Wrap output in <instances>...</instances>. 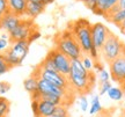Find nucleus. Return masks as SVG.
I'll list each match as a JSON object with an SVG mask.
<instances>
[{"mask_svg": "<svg viewBox=\"0 0 125 117\" xmlns=\"http://www.w3.org/2000/svg\"><path fill=\"white\" fill-rule=\"evenodd\" d=\"M9 108L10 102L6 97L0 96V117H6V115L9 113Z\"/></svg>", "mask_w": 125, "mask_h": 117, "instance_id": "nucleus-21", "label": "nucleus"}, {"mask_svg": "<svg viewBox=\"0 0 125 117\" xmlns=\"http://www.w3.org/2000/svg\"><path fill=\"white\" fill-rule=\"evenodd\" d=\"M10 89V84L6 81H0V95H5Z\"/></svg>", "mask_w": 125, "mask_h": 117, "instance_id": "nucleus-28", "label": "nucleus"}, {"mask_svg": "<svg viewBox=\"0 0 125 117\" xmlns=\"http://www.w3.org/2000/svg\"><path fill=\"white\" fill-rule=\"evenodd\" d=\"M23 87L30 94V96L37 94L38 93V79L30 74V77H28L23 81Z\"/></svg>", "mask_w": 125, "mask_h": 117, "instance_id": "nucleus-16", "label": "nucleus"}, {"mask_svg": "<svg viewBox=\"0 0 125 117\" xmlns=\"http://www.w3.org/2000/svg\"><path fill=\"white\" fill-rule=\"evenodd\" d=\"M119 30L122 32V34H124L125 35V20L122 22V24H121V27H119Z\"/></svg>", "mask_w": 125, "mask_h": 117, "instance_id": "nucleus-31", "label": "nucleus"}, {"mask_svg": "<svg viewBox=\"0 0 125 117\" xmlns=\"http://www.w3.org/2000/svg\"><path fill=\"white\" fill-rule=\"evenodd\" d=\"M57 104L43 99L31 100V108L35 117H48L53 115Z\"/></svg>", "mask_w": 125, "mask_h": 117, "instance_id": "nucleus-10", "label": "nucleus"}, {"mask_svg": "<svg viewBox=\"0 0 125 117\" xmlns=\"http://www.w3.org/2000/svg\"><path fill=\"white\" fill-rule=\"evenodd\" d=\"M28 0H8V13L19 18H24Z\"/></svg>", "mask_w": 125, "mask_h": 117, "instance_id": "nucleus-13", "label": "nucleus"}, {"mask_svg": "<svg viewBox=\"0 0 125 117\" xmlns=\"http://www.w3.org/2000/svg\"><path fill=\"white\" fill-rule=\"evenodd\" d=\"M45 11V5L42 2H34V1H28L27 8H26V14L24 18L27 19H32L35 20L38 15L43 13Z\"/></svg>", "mask_w": 125, "mask_h": 117, "instance_id": "nucleus-14", "label": "nucleus"}, {"mask_svg": "<svg viewBox=\"0 0 125 117\" xmlns=\"http://www.w3.org/2000/svg\"><path fill=\"white\" fill-rule=\"evenodd\" d=\"M48 117H62V116H58V115H54V114H53V115H51V116H48Z\"/></svg>", "mask_w": 125, "mask_h": 117, "instance_id": "nucleus-35", "label": "nucleus"}, {"mask_svg": "<svg viewBox=\"0 0 125 117\" xmlns=\"http://www.w3.org/2000/svg\"><path fill=\"white\" fill-rule=\"evenodd\" d=\"M68 81L76 95H86L90 93L96 82V75L93 71L86 70L81 58L72 59Z\"/></svg>", "mask_w": 125, "mask_h": 117, "instance_id": "nucleus-1", "label": "nucleus"}, {"mask_svg": "<svg viewBox=\"0 0 125 117\" xmlns=\"http://www.w3.org/2000/svg\"><path fill=\"white\" fill-rule=\"evenodd\" d=\"M31 75L36 77L37 79L41 78V79H44V80L49 81L50 84H53V85L58 86V87H62L64 89H73L71 87V84L68 81V77L67 75H64L59 72H51V71H46L44 68H42L37 64L34 70H32V73Z\"/></svg>", "mask_w": 125, "mask_h": 117, "instance_id": "nucleus-7", "label": "nucleus"}, {"mask_svg": "<svg viewBox=\"0 0 125 117\" xmlns=\"http://www.w3.org/2000/svg\"><path fill=\"white\" fill-rule=\"evenodd\" d=\"M29 46H30L29 41H18V42H12L9 44L7 50H5L2 54L10 67L22 65L23 60L26 59L29 52Z\"/></svg>", "mask_w": 125, "mask_h": 117, "instance_id": "nucleus-5", "label": "nucleus"}, {"mask_svg": "<svg viewBox=\"0 0 125 117\" xmlns=\"http://www.w3.org/2000/svg\"><path fill=\"white\" fill-rule=\"evenodd\" d=\"M50 57L52 58L54 65L57 67V71L59 73H62L64 75H68L70 74V71H71V63L72 59H70L66 54H64L62 52H60L58 49L56 48H52L48 52Z\"/></svg>", "mask_w": 125, "mask_h": 117, "instance_id": "nucleus-9", "label": "nucleus"}, {"mask_svg": "<svg viewBox=\"0 0 125 117\" xmlns=\"http://www.w3.org/2000/svg\"><path fill=\"white\" fill-rule=\"evenodd\" d=\"M38 65H40L42 68L46 70V71L58 72V71H57V67H56V65H54V63H53V60H52V58H51L48 53H46V56L44 57V59H42V60H41V63L38 64Z\"/></svg>", "mask_w": 125, "mask_h": 117, "instance_id": "nucleus-19", "label": "nucleus"}, {"mask_svg": "<svg viewBox=\"0 0 125 117\" xmlns=\"http://www.w3.org/2000/svg\"><path fill=\"white\" fill-rule=\"evenodd\" d=\"M124 46V42H122L116 34L110 32L105 43L103 44L102 49L100 50V56L102 57V59L105 63L110 64L114 59H116L123 52Z\"/></svg>", "mask_w": 125, "mask_h": 117, "instance_id": "nucleus-6", "label": "nucleus"}, {"mask_svg": "<svg viewBox=\"0 0 125 117\" xmlns=\"http://www.w3.org/2000/svg\"><path fill=\"white\" fill-rule=\"evenodd\" d=\"M97 78L100 80V84H103V82H107V81H110V72H108L105 68H102L97 74Z\"/></svg>", "mask_w": 125, "mask_h": 117, "instance_id": "nucleus-24", "label": "nucleus"}, {"mask_svg": "<svg viewBox=\"0 0 125 117\" xmlns=\"http://www.w3.org/2000/svg\"><path fill=\"white\" fill-rule=\"evenodd\" d=\"M9 44H10V42H9L8 40H4V38H0V50L4 52L5 50L7 49L9 46Z\"/></svg>", "mask_w": 125, "mask_h": 117, "instance_id": "nucleus-29", "label": "nucleus"}, {"mask_svg": "<svg viewBox=\"0 0 125 117\" xmlns=\"http://www.w3.org/2000/svg\"><path fill=\"white\" fill-rule=\"evenodd\" d=\"M81 62H82V65L85 66L86 70L88 71H93L94 68V59L90 57L89 54H83L81 57Z\"/></svg>", "mask_w": 125, "mask_h": 117, "instance_id": "nucleus-22", "label": "nucleus"}, {"mask_svg": "<svg viewBox=\"0 0 125 117\" xmlns=\"http://www.w3.org/2000/svg\"><path fill=\"white\" fill-rule=\"evenodd\" d=\"M96 1H97V0H87V1L83 2V4L86 5L87 8H89L90 11H92V9L94 8V6H95V2H96Z\"/></svg>", "mask_w": 125, "mask_h": 117, "instance_id": "nucleus-30", "label": "nucleus"}, {"mask_svg": "<svg viewBox=\"0 0 125 117\" xmlns=\"http://www.w3.org/2000/svg\"><path fill=\"white\" fill-rule=\"evenodd\" d=\"M53 43L54 48L58 49L64 54H66L70 59H79L83 56V52L76 38L67 28L62 32H58L57 34H54Z\"/></svg>", "mask_w": 125, "mask_h": 117, "instance_id": "nucleus-2", "label": "nucleus"}, {"mask_svg": "<svg viewBox=\"0 0 125 117\" xmlns=\"http://www.w3.org/2000/svg\"><path fill=\"white\" fill-rule=\"evenodd\" d=\"M118 5L121 8H125V0H118Z\"/></svg>", "mask_w": 125, "mask_h": 117, "instance_id": "nucleus-32", "label": "nucleus"}, {"mask_svg": "<svg viewBox=\"0 0 125 117\" xmlns=\"http://www.w3.org/2000/svg\"><path fill=\"white\" fill-rule=\"evenodd\" d=\"M124 89L122 87H111L110 89L108 90V96L109 99L112 101H121L124 97Z\"/></svg>", "mask_w": 125, "mask_h": 117, "instance_id": "nucleus-18", "label": "nucleus"}, {"mask_svg": "<svg viewBox=\"0 0 125 117\" xmlns=\"http://www.w3.org/2000/svg\"><path fill=\"white\" fill-rule=\"evenodd\" d=\"M125 20V8H121L119 11H117L116 13H114L107 19V21L111 22L112 24H115L116 27H121L122 22Z\"/></svg>", "mask_w": 125, "mask_h": 117, "instance_id": "nucleus-17", "label": "nucleus"}, {"mask_svg": "<svg viewBox=\"0 0 125 117\" xmlns=\"http://www.w3.org/2000/svg\"><path fill=\"white\" fill-rule=\"evenodd\" d=\"M102 111V106L100 102V96L95 95L92 100V103H90V108H89V114L90 115H96V114L101 113Z\"/></svg>", "mask_w": 125, "mask_h": 117, "instance_id": "nucleus-20", "label": "nucleus"}, {"mask_svg": "<svg viewBox=\"0 0 125 117\" xmlns=\"http://www.w3.org/2000/svg\"><path fill=\"white\" fill-rule=\"evenodd\" d=\"M54 0H43V4L46 6V5H50V4H52Z\"/></svg>", "mask_w": 125, "mask_h": 117, "instance_id": "nucleus-33", "label": "nucleus"}, {"mask_svg": "<svg viewBox=\"0 0 125 117\" xmlns=\"http://www.w3.org/2000/svg\"><path fill=\"white\" fill-rule=\"evenodd\" d=\"M109 72L115 82L119 84V86L123 84L125 80V46L123 52L109 64Z\"/></svg>", "mask_w": 125, "mask_h": 117, "instance_id": "nucleus-8", "label": "nucleus"}, {"mask_svg": "<svg viewBox=\"0 0 125 117\" xmlns=\"http://www.w3.org/2000/svg\"><path fill=\"white\" fill-rule=\"evenodd\" d=\"M1 53H2V51H1V50H0V54H1Z\"/></svg>", "mask_w": 125, "mask_h": 117, "instance_id": "nucleus-38", "label": "nucleus"}, {"mask_svg": "<svg viewBox=\"0 0 125 117\" xmlns=\"http://www.w3.org/2000/svg\"><path fill=\"white\" fill-rule=\"evenodd\" d=\"M122 117H125V111H124V114H123V116H122Z\"/></svg>", "mask_w": 125, "mask_h": 117, "instance_id": "nucleus-37", "label": "nucleus"}, {"mask_svg": "<svg viewBox=\"0 0 125 117\" xmlns=\"http://www.w3.org/2000/svg\"><path fill=\"white\" fill-rule=\"evenodd\" d=\"M111 82L110 81H107V82H103L100 85V95H104L108 93V90L111 88Z\"/></svg>", "mask_w": 125, "mask_h": 117, "instance_id": "nucleus-27", "label": "nucleus"}, {"mask_svg": "<svg viewBox=\"0 0 125 117\" xmlns=\"http://www.w3.org/2000/svg\"><path fill=\"white\" fill-rule=\"evenodd\" d=\"M8 13V0H0V18Z\"/></svg>", "mask_w": 125, "mask_h": 117, "instance_id": "nucleus-26", "label": "nucleus"}, {"mask_svg": "<svg viewBox=\"0 0 125 117\" xmlns=\"http://www.w3.org/2000/svg\"><path fill=\"white\" fill-rule=\"evenodd\" d=\"M22 18H19L16 15L12 13H7L1 18V22H2V29L6 30L7 32H10L15 27H18L20 21Z\"/></svg>", "mask_w": 125, "mask_h": 117, "instance_id": "nucleus-15", "label": "nucleus"}, {"mask_svg": "<svg viewBox=\"0 0 125 117\" xmlns=\"http://www.w3.org/2000/svg\"><path fill=\"white\" fill-rule=\"evenodd\" d=\"M79 102H80V109L82 111H87L89 103H88V99L86 97V95H79Z\"/></svg>", "mask_w": 125, "mask_h": 117, "instance_id": "nucleus-25", "label": "nucleus"}, {"mask_svg": "<svg viewBox=\"0 0 125 117\" xmlns=\"http://www.w3.org/2000/svg\"><path fill=\"white\" fill-rule=\"evenodd\" d=\"M10 68L12 67H10V66L8 65V63L6 62L4 54L1 53L0 54V75H1V74H5L6 72H8Z\"/></svg>", "mask_w": 125, "mask_h": 117, "instance_id": "nucleus-23", "label": "nucleus"}, {"mask_svg": "<svg viewBox=\"0 0 125 117\" xmlns=\"http://www.w3.org/2000/svg\"><path fill=\"white\" fill-rule=\"evenodd\" d=\"M67 29H70L74 35L83 54H89L90 50L94 46L92 40V23L87 19L80 18L68 22Z\"/></svg>", "mask_w": 125, "mask_h": 117, "instance_id": "nucleus-3", "label": "nucleus"}, {"mask_svg": "<svg viewBox=\"0 0 125 117\" xmlns=\"http://www.w3.org/2000/svg\"><path fill=\"white\" fill-rule=\"evenodd\" d=\"M28 1H34V2H42L43 4V0H28ZM44 5V4H43Z\"/></svg>", "mask_w": 125, "mask_h": 117, "instance_id": "nucleus-34", "label": "nucleus"}, {"mask_svg": "<svg viewBox=\"0 0 125 117\" xmlns=\"http://www.w3.org/2000/svg\"><path fill=\"white\" fill-rule=\"evenodd\" d=\"M9 35V42H18V41H32L37 40L41 37V32L38 26L35 23V20L32 19L22 18L18 27H15Z\"/></svg>", "mask_w": 125, "mask_h": 117, "instance_id": "nucleus-4", "label": "nucleus"}, {"mask_svg": "<svg viewBox=\"0 0 125 117\" xmlns=\"http://www.w3.org/2000/svg\"><path fill=\"white\" fill-rule=\"evenodd\" d=\"M118 4V0H97L95 2L94 8L92 9L95 15H100V16H105L107 13Z\"/></svg>", "mask_w": 125, "mask_h": 117, "instance_id": "nucleus-12", "label": "nucleus"}, {"mask_svg": "<svg viewBox=\"0 0 125 117\" xmlns=\"http://www.w3.org/2000/svg\"><path fill=\"white\" fill-rule=\"evenodd\" d=\"M0 29H2V22H1V18H0Z\"/></svg>", "mask_w": 125, "mask_h": 117, "instance_id": "nucleus-36", "label": "nucleus"}, {"mask_svg": "<svg viewBox=\"0 0 125 117\" xmlns=\"http://www.w3.org/2000/svg\"><path fill=\"white\" fill-rule=\"evenodd\" d=\"M109 32L110 30L102 22H96L92 24V40H93L94 46L98 51L102 49L103 44L105 43V41L109 36Z\"/></svg>", "mask_w": 125, "mask_h": 117, "instance_id": "nucleus-11", "label": "nucleus"}]
</instances>
